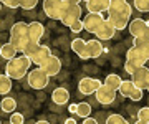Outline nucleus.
I'll return each instance as SVG.
<instances>
[{
	"instance_id": "13",
	"label": "nucleus",
	"mask_w": 149,
	"mask_h": 124,
	"mask_svg": "<svg viewBox=\"0 0 149 124\" xmlns=\"http://www.w3.org/2000/svg\"><path fill=\"white\" fill-rule=\"evenodd\" d=\"M104 22V17L101 13H88V15L83 18V27H85L86 32H90L95 35L96 30L100 28V25Z\"/></svg>"
},
{
	"instance_id": "41",
	"label": "nucleus",
	"mask_w": 149,
	"mask_h": 124,
	"mask_svg": "<svg viewBox=\"0 0 149 124\" xmlns=\"http://www.w3.org/2000/svg\"><path fill=\"white\" fill-rule=\"evenodd\" d=\"M35 124H50V123H48V121H37Z\"/></svg>"
},
{
	"instance_id": "12",
	"label": "nucleus",
	"mask_w": 149,
	"mask_h": 124,
	"mask_svg": "<svg viewBox=\"0 0 149 124\" xmlns=\"http://www.w3.org/2000/svg\"><path fill=\"white\" fill-rule=\"evenodd\" d=\"M95 96L98 99V103H101L103 106H108V104H113L114 103V99H116V91L103 83L101 86H100V89L95 93Z\"/></svg>"
},
{
	"instance_id": "1",
	"label": "nucleus",
	"mask_w": 149,
	"mask_h": 124,
	"mask_svg": "<svg viewBox=\"0 0 149 124\" xmlns=\"http://www.w3.org/2000/svg\"><path fill=\"white\" fill-rule=\"evenodd\" d=\"M131 18V5L128 0H109L108 20L116 30H124L129 25Z\"/></svg>"
},
{
	"instance_id": "46",
	"label": "nucleus",
	"mask_w": 149,
	"mask_h": 124,
	"mask_svg": "<svg viewBox=\"0 0 149 124\" xmlns=\"http://www.w3.org/2000/svg\"><path fill=\"white\" fill-rule=\"evenodd\" d=\"M0 2H2V0H0Z\"/></svg>"
},
{
	"instance_id": "4",
	"label": "nucleus",
	"mask_w": 149,
	"mask_h": 124,
	"mask_svg": "<svg viewBox=\"0 0 149 124\" xmlns=\"http://www.w3.org/2000/svg\"><path fill=\"white\" fill-rule=\"evenodd\" d=\"M30 42L28 38V23L25 22H17L12 27L10 32V43L15 45V48L22 53V50L25 48V45Z\"/></svg>"
},
{
	"instance_id": "29",
	"label": "nucleus",
	"mask_w": 149,
	"mask_h": 124,
	"mask_svg": "<svg viewBox=\"0 0 149 124\" xmlns=\"http://www.w3.org/2000/svg\"><path fill=\"white\" fill-rule=\"evenodd\" d=\"M106 124H129V123L128 119H124L121 114H111V116H108Z\"/></svg>"
},
{
	"instance_id": "21",
	"label": "nucleus",
	"mask_w": 149,
	"mask_h": 124,
	"mask_svg": "<svg viewBox=\"0 0 149 124\" xmlns=\"http://www.w3.org/2000/svg\"><path fill=\"white\" fill-rule=\"evenodd\" d=\"M71 50L78 55L81 60H85V53H86V42L83 38H74L71 42Z\"/></svg>"
},
{
	"instance_id": "35",
	"label": "nucleus",
	"mask_w": 149,
	"mask_h": 124,
	"mask_svg": "<svg viewBox=\"0 0 149 124\" xmlns=\"http://www.w3.org/2000/svg\"><path fill=\"white\" fill-rule=\"evenodd\" d=\"M143 94H144L143 89L136 88V91H134L133 94H131V101H141V99H143Z\"/></svg>"
},
{
	"instance_id": "47",
	"label": "nucleus",
	"mask_w": 149,
	"mask_h": 124,
	"mask_svg": "<svg viewBox=\"0 0 149 124\" xmlns=\"http://www.w3.org/2000/svg\"><path fill=\"white\" fill-rule=\"evenodd\" d=\"M0 124H2V123H0Z\"/></svg>"
},
{
	"instance_id": "43",
	"label": "nucleus",
	"mask_w": 149,
	"mask_h": 124,
	"mask_svg": "<svg viewBox=\"0 0 149 124\" xmlns=\"http://www.w3.org/2000/svg\"><path fill=\"white\" fill-rule=\"evenodd\" d=\"M0 8H2V2H0Z\"/></svg>"
},
{
	"instance_id": "33",
	"label": "nucleus",
	"mask_w": 149,
	"mask_h": 124,
	"mask_svg": "<svg viewBox=\"0 0 149 124\" xmlns=\"http://www.w3.org/2000/svg\"><path fill=\"white\" fill-rule=\"evenodd\" d=\"M2 3L8 8H18L22 5V0H2Z\"/></svg>"
},
{
	"instance_id": "28",
	"label": "nucleus",
	"mask_w": 149,
	"mask_h": 124,
	"mask_svg": "<svg viewBox=\"0 0 149 124\" xmlns=\"http://www.w3.org/2000/svg\"><path fill=\"white\" fill-rule=\"evenodd\" d=\"M38 45H40V43H37V42H32V40H30V42L25 45V48L22 50V55H25V56H28V58H32V55L35 53V50H37Z\"/></svg>"
},
{
	"instance_id": "9",
	"label": "nucleus",
	"mask_w": 149,
	"mask_h": 124,
	"mask_svg": "<svg viewBox=\"0 0 149 124\" xmlns=\"http://www.w3.org/2000/svg\"><path fill=\"white\" fill-rule=\"evenodd\" d=\"M40 68H42V70L45 71L50 78H52V76H56L60 71H61V61H60L58 56L50 55V56L43 61L42 65H40Z\"/></svg>"
},
{
	"instance_id": "18",
	"label": "nucleus",
	"mask_w": 149,
	"mask_h": 124,
	"mask_svg": "<svg viewBox=\"0 0 149 124\" xmlns=\"http://www.w3.org/2000/svg\"><path fill=\"white\" fill-rule=\"evenodd\" d=\"M109 8V0H90L86 2V10L90 13H103Z\"/></svg>"
},
{
	"instance_id": "3",
	"label": "nucleus",
	"mask_w": 149,
	"mask_h": 124,
	"mask_svg": "<svg viewBox=\"0 0 149 124\" xmlns=\"http://www.w3.org/2000/svg\"><path fill=\"white\" fill-rule=\"evenodd\" d=\"M129 33L133 35V45L149 43V22H144L143 18H134L128 25Z\"/></svg>"
},
{
	"instance_id": "44",
	"label": "nucleus",
	"mask_w": 149,
	"mask_h": 124,
	"mask_svg": "<svg viewBox=\"0 0 149 124\" xmlns=\"http://www.w3.org/2000/svg\"><path fill=\"white\" fill-rule=\"evenodd\" d=\"M148 91H149V85H148Z\"/></svg>"
},
{
	"instance_id": "20",
	"label": "nucleus",
	"mask_w": 149,
	"mask_h": 124,
	"mask_svg": "<svg viewBox=\"0 0 149 124\" xmlns=\"http://www.w3.org/2000/svg\"><path fill=\"white\" fill-rule=\"evenodd\" d=\"M0 51H2V58H5L7 61H8V60H13L17 56V53H20V51L15 48V45L10 43V42L2 45V46H0Z\"/></svg>"
},
{
	"instance_id": "16",
	"label": "nucleus",
	"mask_w": 149,
	"mask_h": 124,
	"mask_svg": "<svg viewBox=\"0 0 149 124\" xmlns=\"http://www.w3.org/2000/svg\"><path fill=\"white\" fill-rule=\"evenodd\" d=\"M43 35H45V27H43V23H40V22L28 23V38H30L32 42L40 43V40H42Z\"/></svg>"
},
{
	"instance_id": "30",
	"label": "nucleus",
	"mask_w": 149,
	"mask_h": 124,
	"mask_svg": "<svg viewBox=\"0 0 149 124\" xmlns=\"http://www.w3.org/2000/svg\"><path fill=\"white\" fill-rule=\"evenodd\" d=\"M38 3V0H22V5L20 8H23V10H32V8H35Z\"/></svg>"
},
{
	"instance_id": "17",
	"label": "nucleus",
	"mask_w": 149,
	"mask_h": 124,
	"mask_svg": "<svg viewBox=\"0 0 149 124\" xmlns=\"http://www.w3.org/2000/svg\"><path fill=\"white\" fill-rule=\"evenodd\" d=\"M52 55V50H50V46H47V45H38L37 50H35V53L32 55V63H35L37 66H40L45 61V60L48 58Z\"/></svg>"
},
{
	"instance_id": "42",
	"label": "nucleus",
	"mask_w": 149,
	"mask_h": 124,
	"mask_svg": "<svg viewBox=\"0 0 149 124\" xmlns=\"http://www.w3.org/2000/svg\"><path fill=\"white\" fill-rule=\"evenodd\" d=\"M83 2H90V0H83Z\"/></svg>"
},
{
	"instance_id": "34",
	"label": "nucleus",
	"mask_w": 149,
	"mask_h": 124,
	"mask_svg": "<svg viewBox=\"0 0 149 124\" xmlns=\"http://www.w3.org/2000/svg\"><path fill=\"white\" fill-rule=\"evenodd\" d=\"M138 119H143V121H148L149 123V108H141L138 111Z\"/></svg>"
},
{
	"instance_id": "5",
	"label": "nucleus",
	"mask_w": 149,
	"mask_h": 124,
	"mask_svg": "<svg viewBox=\"0 0 149 124\" xmlns=\"http://www.w3.org/2000/svg\"><path fill=\"white\" fill-rule=\"evenodd\" d=\"M27 83H28V86L33 88V89H45L48 86V83H50V76L38 66L35 70L28 71Z\"/></svg>"
},
{
	"instance_id": "25",
	"label": "nucleus",
	"mask_w": 149,
	"mask_h": 124,
	"mask_svg": "<svg viewBox=\"0 0 149 124\" xmlns=\"http://www.w3.org/2000/svg\"><path fill=\"white\" fill-rule=\"evenodd\" d=\"M12 91V78L8 75H0V94Z\"/></svg>"
},
{
	"instance_id": "6",
	"label": "nucleus",
	"mask_w": 149,
	"mask_h": 124,
	"mask_svg": "<svg viewBox=\"0 0 149 124\" xmlns=\"http://www.w3.org/2000/svg\"><path fill=\"white\" fill-rule=\"evenodd\" d=\"M81 7L80 5H74V3H66L65 2L63 10H61V17H60V22L63 23L65 27H70L73 22L80 20L81 18Z\"/></svg>"
},
{
	"instance_id": "19",
	"label": "nucleus",
	"mask_w": 149,
	"mask_h": 124,
	"mask_svg": "<svg viewBox=\"0 0 149 124\" xmlns=\"http://www.w3.org/2000/svg\"><path fill=\"white\" fill-rule=\"evenodd\" d=\"M52 101H53L55 104H58V106L66 104V103L70 101L68 89H65V88H56V89H53V93H52Z\"/></svg>"
},
{
	"instance_id": "10",
	"label": "nucleus",
	"mask_w": 149,
	"mask_h": 124,
	"mask_svg": "<svg viewBox=\"0 0 149 124\" xmlns=\"http://www.w3.org/2000/svg\"><path fill=\"white\" fill-rule=\"evenodd\" d=\"M131 81H133L136 88L139 89H148V85H149V68L148 66H141L138 70L134 71L131 75Z\"/></svg>"
},
{
	"instance_id": "40",
	"label": "nucleus",
	"mask_w": 149,
	"mask_h": 124,
	"mask_svg": "<svg viewBox=\"0 0 149 124\" xmlns=\"http://www.w3.org/2000/svg\"><path fill=\"white\" fill-rule=\"evenodd\" d=\"M134 124H149V123H148V121H143V119H138Z\"/></svg>"
},
{
	"instance_id": "8",
	"label": "nucleus",
	"mask_w": 149,
	"mask_h": 124,
	"mask_svg": "<svg viewBox=\"0 0 149 124\" xmlns=\"http://www.w3.org/2000/svg\"><path fill=\"white\" fill-rule=\"evenodd\" d=\"M63 5H65V0H43V12H45V15L48 18L60 20Z\"/></svg>"
},
{
	"instance_id": "23",
	"label": "nucleus",
	"mask_w": 149,
	"mask_h": 124,
	"mask_svg": "<svg viewBox=\"0 0 149 124\" xmlns=\"http://www.w3.org/2000/svg\"><path fill=\"white\" fill-rule=\"evenodd\" d=\"M121 83H123L121 76L114 75V73H111V75H108L106 78H104V85H106V86H109L111 89H114V91H118V89H119Z\"/></svg>"
},
{
	"instance_id": "24",
	"label": "nucleus",
	"mask_w": 149,
	"mask_h": 124,
	"mask_svg": "<svg viewBox=\"0 0 149 124\" xmlns=\"http://www.w3.org/2000/svg\"><path fill=\"white\" fill-rule=\"evenodd\" d=\"M17 108V101L13 98H3L2 101H0V109L3 111V113H13Z\"/></svg>"
},
{
	"instance_id": "11",
	"label": "nucleus",
	"mask_w": 149,
	"mask_h": 124,
	"mask_svg": "<svg viewBox=\"0 0 149 124\" xmlns=\"http://www.w3.org/2000/svg\"><path fill=\"white\" fill-rule=\"evenodd\" d=\"M103 83L100 80H96V78H81L80 83H78V89H80L81 94H95L100 86H101Z\"/></svg>"
},
{
	"instance_id": "38",
	"label": "nucleus",
	"mask_w": 149,
	"mask_h": 124,
	"mask_svg": "<svg viewBox=\"0 0 149 124\" xmlns=\"http://www.w3.org/2000/svg\"><path fill=\"white\" fill-rule=\"evenodd\" d=\"M66 3H74V5H80V2H83V0H65Z\"/></svg>"
},
{
	"instance_id": "26",
	"label": "nucleus",
	"mask_w": 149,
	"mask_h": 124,
	"mask_svg": "<svg viewBox=\"0 0 149 124\" xmlns=\"http://www.w3.org/2000/svg\"><path fill=\"white\" fill-rule=\"evenodd\" d=\"M76 114L80 118H88L91 116V104L90 103H78V109H76Z\"/></svg>"
},
{
	"instance_id": "36",
	"label": "nucleus",
	"mask_w": 149,
	"mask_h": 124,
	"mask_svg": "<svg viewBox=\"0 0 149 124\" xmlns=\"http://www.w3.org/2000/svg\"><path fill=\"white\" fill-rule=\"evenodd\" d=\"M83 124H98V121H96V119H93L91 116H88V118H85Z\"/></svg>"
},
{
	"instance_id": "27",
	"label": "nucleus",
	"mask_w": 149,
	"mask_h": 124,
	"mask_svg": "<svg viewBox=\"0 0 149 124\" xmlns=\"http://www.w3.org/2000/svg\"><path fill=\"white\" fill-rule=\"evenodd\" d=\"M133 5L141 13H148L149 12V0H133Z\"/></svg>"
},
{
	"instance_id": "7",
	"label": "nucleus",
	"mask_w": 149,
	"mask_h": 124,
	"mask_svg": "<svg viewBox=\"0 0 149 124\" xmlns=\"http://www.w3.org/2000/svg\"><path fill=\"white\" fill-rule=\"evenodd\" d=\"M126 60H136L141 65H146L149 61V43L133 45L126 53Z\"/></svg>"
},
{
	"instance_id": "37",
	"label": "nucleus",
	"mask_w": 149,
	"mask_h": 124,
	"mask_svg": "<svg viewBox=\"0 0 149 124\" xmlns=\"http://www.w3.org/2000/svg\"><path fill=\"white\" fill-rule=\"evenodd\" d=\"M76 109H78V104H70L68 106V111L73 114H76Z\"/></svg>"
},
{
	"instance_id": "15",
	"label": "nucleus",
	"mask_w": 149,
	"mask_h": 124,
	"mask_svg": "<svg viewBox=\"0 0 149 124\" xmlns=\"http://www.w3.org/2000/svg\"><path fill=\"white\" fill-rule=\"evenodd\" d=\"M103 53V45H101V40H90L86 42V53H85V60H90V58H98L101 56Z\"/></svg>"
},
{
	"instance_id": "32",
	"label": "nucleus",
	"mask_w": 149,
	"mask_h": 124,
	"mask_svg": "<svg viewBox=\"0 0 149 124\" xmlns=\"http://www.w3.org/2000/svg\"><path fill=\"white\" fill-rule=\"evenodd\" d=\"M23 114H20V113H12V116H10V124H23Z\"/></svg>"
},
{
	"instance_id": "31",
	"label": "nucleus",
	"mask_w": 149,
	"mask_h": 124,
	"mask_svg": "<svg viewBox=\"0 0 149 124\" xmlns=\"http://www.w3.org/2000/svg\"><path fill=\"white\" fill-rule=\"evenodd\" d=\"M70 30L73 33H80L81 30H85V27H83V20H76V22H73L71 25H70Z\"/></svg>"
},
{
	"instance_id": "14",
	"label": "nucleus",
	"mask_w": 149,
	"mask_h": 124,
	"mask_svg": "<svg viewBox=\"0 0 149 124\" xmlns=\"http://www.w3.org/2000/svg\"><path fill=\"white\" fill-rule=\"evenodd\" d=\"M114 33H116V28L109 23V20H108V18H104V22L100 25V28L96 30L95 35H96V38H98V40H104V42H106V40H111V38L114 37Z\"/></svg>"
},
{
	"instance_id": "39",
	"label": "nucleus",
	"mask_w": 149,
	"mask_h": 124,
	"mask_svg": "<svg viewBox=\"0 0 149 124\" xmlns=\"http://www.w3.org/2000/svg\"><path fill=\"white\" fill-rule=\"evenodd\" d=\"M65 124H76V119H73V118H68L66 121H65Z\"/></svg>"
},
{
	"instance_id": "2",
	"label": "nucleus",
	"mask_w": 149,
	"mask_h": 124,
	"mask_svg": "<svg viewBox=\"0 0 149 124\" xmlns=\"http://www.w3.org/2000/svg\"><path fill=\"white\" fill-rule=\"evenodd\" d=\"M32 65V60L22 55V56H15L13 60H8L5 65V75H8L12 80H22L25 78V75L30 70Z\"/></svg>"
},
{
	"instance_id": "45",
	"label": "nucleus",
	"mask_w": 149,
	"mask_h": 124,
	"mask_svg": "<svg viewBox=\"0 0 149 124\" xmlns=\"http://www.w3.org/2000/svg\"><path fill=\"white\" fill-rule=\"evenodd\" d=\"M0 56H2V51H0Z\"/></svg>"
},
{
	"instance_id": "22",
	"label": "nucleus",
	"mask_w": 149,
	"mask_h": 124,
	"mask_svg": "<svg viewBox=\"0 0 149 124\" xmlns=\"http://www.w3.org/2000/svg\"><path fill=\"white\" fill-rule=\"evenodd\" d=\"M119 94L124 98H131V94H133L134 91H136V85H134L131 80H123L121 86H119Z\"/></svg>"
}]
</instances>
